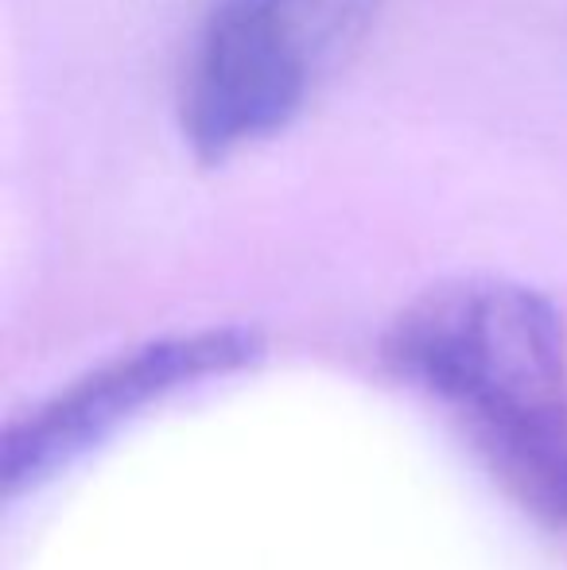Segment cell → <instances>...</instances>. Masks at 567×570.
I'll return each mask as SVG.
<instances>
[{
  "label": "cell",
  "mask_w": 567,
  "mask_h": 570,
  "mask_svg": "<svg viewBox=\"0 0 567 570\" xmlns=\"http://www.w3.org/2000/svg\"><path fill=\"white\" fill-rule=\"evenodd\" d=\"M381 365L428 400L509 504L567 532V323L540 287L467 272L412 295Z\"/></svg>",
  "instance_id": "6da1fadb"
},
{
  "label": "cell",
  "mask_w": 567,
  "mask_h": 570,
  "mask_svg": "<svg viewBox=\"0 0 567 570\" xmlns=\"http://www.w3.org/2000/svg\"><path fill=\"white\" fill-rule=\"evenodd\" d=\"M381 0H218L183 78V140L203 164L268 140L346 62Z\"/></svg>",
  "instance_id": "7a4b0ae2"
},
{
  "label": "cell",
  "mask_w": 567,
  "mask_h": 570,
  "mask_svg": "<svg viewBox=\"0 0 567 570\" xmlns=\"http://www.w3.org/2000/svg\"><path fill=\"white\" fill-rule=\"evenodd\" d=\"M265 353L268 342L257 326L211 323L151 334L94 361L8 420L0 439V497L4 504L36 497L148 412L183 392L250 373Z\"/></svg>",
  "instance_id": "3957f363"
}]
</instances>
